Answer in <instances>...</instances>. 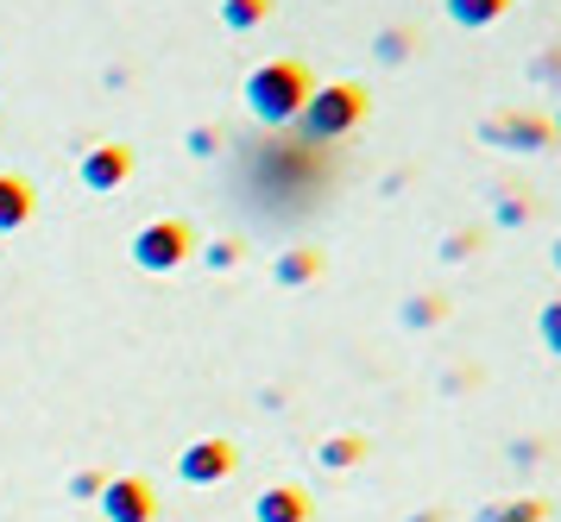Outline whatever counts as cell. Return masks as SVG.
<instances>
[{"label":"cell","instance_id":"cb8c5ba5","mask_svg":"<svg viewBox=\"0 0 561 522\" xmlns=\"http://www.w3.org/2000/svg\"><path fill=\"white\" fill-rule=\"evenodd\" d=\"M404 522H442V510H423V517H404Z\"/></svg>","mask_w":561,"mask_h":522},{"label":"cell","instance_id":"7402d4cb","mask_svg":"<svg viewBox=\"0 0 561 522\" xmlns=\"http://www.w3.org/2000/svg\"><path fill=\"white\" fill-rule=\"evenodd\" d=\"M473 252H480V233H473V227H467V233H448V240H442V258H448V265L473 258Z\"/></svg>","mask_w":561,"mask_h":522},{"label":"cell","instance_id":"30bf717a","mask_svg":"<svg viewBox=\"0 0 561 522\" xmlns=\"http://www.w3.org/2000/svg\"><path fill=\"white\" fill-rule=\"evenodd\" d=\"M32 208H38V189H32L26 176L0 171V233H20L32 221Z\"/></svg>","mask_w":561,"mask_h":522},{"label":"cell","instance_id":"9a60e30c","mask_svg":"<svg viewBox=\"0 0 561 522\" xmlns=\"http://www.w3.org/2000/svg\"><path fill=\"white\" fill-rule=\"evenodd\" d=\"M398 322L416 327V334H423V327H442L448 322V297H410L404 309H398Z\"/></svg>","mask_w":561,"mask_h":522},{"label":"cell","instance_id":"603a6c76","mask_svg":"<svg viewBox=\"0 0 561 522\" xmlns=\"http://www.w3.org/2000/svg\"><path fill=\"white\" fill-rule=\"evenodd\" d=\"M102 485H107L102 473H77L70 478V498H102Z\"/></svg>","mask_w":561,"mask_h":522},{"label":"cell","instance_id":"7c38bea8","mask_svg":"<svg viewBox=\"0 0 561 522\" xmlns=\"http://www.w3.org/2000/svg\"><path fill=\"white\" fill-rule=\"evenodd\" d=\"M505 7H511V0H448V20L467 25V32H480V25L505 20Z\"/></svg>","mask_w":561,"mask_h":522},{"label":"cell","instance_id":"d6986e66","mask_svg":"<svg viewBox=\"0 0 561 522\" xmlns=\"http://www.w3.org/2000/svg\"><path fill=\"white\" fill-rule=\"evenodd\" d=\"M530 214H536V201L524 196V189H517V196H499V208H492V221L499 227H524Z\"/></svg>","mask_w":561,"mask_h":522},{"label":"cell","instance_id":"52a82bcc","mask_svg":"<svg viewBox=\"0 0 561 522\" xmlns=\"http://www.w3.org/2000/svg\"><path fill=\"white\" fill-rule=\"evenodd\" d=\"M77 176H82V189H89V196H114V189L133 176V146H121V139L89 146V151H82V164H77Z\"/></svg>","mask_w":561,"mask_h":522},{"label":"cell","instance_id":"6da1fadb","mask_svg":"<svg viewBox=\"0 0 561 522\" xmlns=\"http://www.w3.org/2000/svg\"><path fill=\"white\" fill-rule=\"evenodd\" d=\"M309 89H316V82H309V70L297 57H272V63H259V70L247 76V114H253L259 126H297Z\"/></svg>","mask_w":561,"mask_h":522},{"label":"cell","instance_id":"7a4b0ae2","mask_svg":"<svg viewBox=\"0 0 561 522\" xmlns=\"http://www.w3.org/2000/svg\"><path fill=\"white\" fill-rule=\"evenodd\" d=\"M366 114H373V95L359 82H316L304 101V114H297V126H304L309 146H334V139L359 132Z\"/></svg>","mask_w":561,"mask_h":522},{"label":"cell","instance_id":"4fadbf2b","mask_svg":"<svg viewBox=\"0 0 561 522\" xmlns=\"http://www.w3.org/2000/svg\"><path fill=\"white\" fill-rule=\"evenodd\" d=\"M272 7H278V0H221V25H228V32H253V25L272 20Z\"/></svg>","mask_w":561,"mask_h":522},{"label":"cell","instance_id":"5b68a950","mask_svg":"<svg viewBox=\"0 0 561 522\" xmlns=\"http://www.w3.org/2000/svg\"><path fill=\"white\" fill-rule=\"evenodd\" d=\"M233 466H240V453H233V441H221V434H203V441H190V448L178 453V478L196 485V491L233 478Z\"/></svg>","mask_w":561,"mask_h":522},{"label":"cell","instance_id":"8992f818","mask_svg":"<svg viewBox=\"0 0 561 522\" xmlns=\"http://www.w3.org/2000/svg\"><path fill=\"white\" fill-rule=\"evenodd\" d=\"M95 503H102L107 522H158V491H152V478H139V473L107 478Z\"/></svg>","mask_w":561,"mask_h":522},{"label":"cell","instance_id":"ba28073f","mask_svg":"<svg viewBox=\"0 0 561 522\" xmlns=\"http://www.w3.org/2000/svg\"><path fill=\"white\" fill-rule=\"evenodd\" d=\"M316 517V498L304 485H265L253 498V522H309Z\"/></svg>","mask_w":561,"mask_h":522},{"label":"cell","instance_id":"2e32d148","mask_svg":"<svg viewBox=\"0 0 561 522\" xmlns=\"http://www.w3.org/2000/svg\"><path fill=\"white\" fill-rule=\"evenodd\" d=\"M410 50H416V32H410V25H385L379 45H373V57H379V63H404Z\"/></svg>","mask_w":561,"mask_h":522},{"label":"cell","instance_id":"44dd1931","mask_svg":"<svg viewBox=\"0 0 561 522\" xmlns=\"http://www.w3.org/2000/svg\"><path fill=\"white\" fill-rule=\"evenodd\" d=\"M183 151H190V158H215V151H221V126H190V132H183Z\"/></svg>","mask_w":561,"mask_h":522},{"label":"cell","instance_id":"ffe728a7","mask_svg":"<svg viewBox=\"0 0 561 522\" xmlns=\"http://www.w3.org/2000/svg\"><path fill=\"white\" fill-rule=\"evenodd\" d=\"M196 252H203V265H208V271H233L247 246H240V240H215V246H196Z\"/></svg>","mask_w":561,"mask_h":522},{"label":"cell","instance_id":"484cf974","mask_svg":"<svg viewBox=\"0 0 561 522\" xmlns=\"http://www.w3.org/2000/svg\"><path fill=\"white\" fill-rule=\"evenodd\" d=\"M549 132H556V139H561V107H556V114H549Z\"/></svg>","mask_w":561,"mask_h":522},{"label":"cell","instance_id":"e0dca14e","mask_svg":"<svg viewBox=\"0 0 561 522\" xmlns=\"http://www.w3.org/2000/svg\"><path fill=\"white\" fill-rule=\"evenodd\" d=\"M530 82H536V89H556V95H561V38H556V45H542V50L530 57Z\"/></svg>","mask_w":561,"mask_h":522},{"label":"cell","instance_id":"9c48e42d","mask_svg":"<svg viewBox=\"0 0 561 522\" xmlns=\"http://www.w3.org/2000/svg\"><path fill=\"white\" fill-rule=\"evenodd\" d=\"M322 271H329V252L322 246H284L278 265H272V283H278V290H304V283H316Z\"/></svg>","mask_w":561,"mask_h":522},{"label":"cell","instance_id":"277c9868","mask_svg":"<svg viewBox=\"0 0 561 522\" xmlns=\"http://www.w3.org/2000/svg\"><path fill=\"white\" fill-rule=\"evenodd\" d=\"M480 139L499 151H549L556 146V132H549V114H536V107H499V114H485L480 120Z\"/></svg>","mask_w":561,"mask_h":522},{"label":"cell","instance_id":"5bb4252c","mask_svg":"<svg viewBox=\"0 0 561 522\" xmlns=\"http://www.w3.org/2000/svg\"><path fill=\"white\" fill-rule=\"evenodd\" d=\"M473 522H542V498H492Z\"/></svg>","mask_w":561,"mask_h":522},{"label":"cell","instance_id":"3957f363","mask_svg":"<svg viewBox=\"0 0 561 522\" xmlns=\"http://www.w3.org/2000/svg\"><path fill=\"white\" fill-rule=\"evenodd\" d=\"M183 258H196V233L178 214H158V221H146L133 233V265L139 271H178Z\"/></svg>","mask_w":561,"mask_h":522},{"label":"cell","instance_id":"8fae6325","mask_svg":"<svg viewBox=\"0 0 561 522\" xmlns=\"http://www.w3.org/2000/svg\"><path fill=\"white\" fill-rule=\"evenodd\" d=\"M366 434H329L322 448H316V466H329V473H354V466H366Z\"/></svg>","mask_w":561,"mask_h":522},{"label":"cell","instance_id":"ac0fdd59","mask_svg":"<svg viewBox=\"0 0 561 522\" xmlns=\"http://www.w3.org/2000/svg\"><path fill=\"white\" fill-rule=\"evenodd\" d=\"M536 340H542L549 359H561V297L542 302V315H536Z\"/></svg>","mask_w":561,"mask_h":522},{"label":"cell","instance_id":"d4e9b609","mask_svg":"<svg viewBox=\"0 0 561 522\" xmlns=\"http://www.w3.org/2000/svg\"><path fill=\"white\" fill-rule=\"evenodd\" d=\"M549 265H556V271H561V240H556V246H549Z\"/></svg>","mask_w":561,"mask_h":522}]
</instances>
